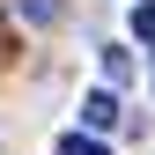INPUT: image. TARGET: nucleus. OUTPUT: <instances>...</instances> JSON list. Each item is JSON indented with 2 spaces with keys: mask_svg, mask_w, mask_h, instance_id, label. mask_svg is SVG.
<instances>
[{
  "mask_svg": "<svg viewBox=\"0 0 155 155\" xmlns=\"http://www.w3.org/2000/svg\"><path fill=\"white\" fill-rule=\"evenodd\" d=\"M81 118L89 126H118V96H111V89H89L81 96Z\"/></svg>",
  "mask_w": 155,
  "mask_h": 155,
  "instance_id": "nucleus-1",
  "label": "nucleus"
},
{
  "mask_svg": "<svg viewBox=\"0 0 155 155\" xmlns=\"http://www.w3.org/2000/svg\"><path fill=\"white\" fill-rule=\"evenodd\" d=\"M104 74H111V81H126V74H133V52H126V45H104Z\"/></svg>",
  "mask_w": 155,
  "mask_h": 155,
  "instance_id": "nucleus-2",
  "label": "nucleus"
},
{
  "mask_svg": "<svg viewBox=\"0 0 155 155\" xmlns=\"http://www.w3.org/2000/svg\"><path fill=\"white\" fill-rule=\"evenodd\" d=\"M22 8V22H59V0H15Z\"/></svg>",
  "mask_w": 155,
  "mask_h": 155,
  "instance_id": "nucleus-3",
  "label": "nucleus"
},
{
  "mask_svg": "<svg viewBox=\"0 0 155 155\" xmlns=\"http://www.w3.org/2000/svg\"><path fill=\"white\" fill-rule=\"evenodd\" d=\"M133 37H148V45H155V0H133Z\"/></svg>",
  "mask_w": 155,
  "mask_h": 155,
  "instance_id": "nucleus-4",
  "label": "nucleus"
},
{
  "mask_svg": "<svg viewBox=\"0 0 155 155\" xmlns=\"http://www.w3.org/2000/svg\"><path fill=\"white\" fill-rule=\"evenodd\" d=\"M59 155H111L104 140H81V133H67V140H59Z\"/></svg>",
  "mask_w": 155,
  "mask_h": 155,
  "instance_id": "nucleus-5",
  "label": "nucleus"
}]
</instances>
